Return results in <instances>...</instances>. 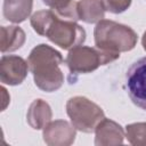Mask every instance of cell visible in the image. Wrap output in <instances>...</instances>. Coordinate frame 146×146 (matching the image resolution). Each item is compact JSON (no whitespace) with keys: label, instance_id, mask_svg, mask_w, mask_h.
<instances>
[{"label":"cell","instance_id":"6da1fadb","mask_svg":"<svg viewBox=\"0 0 146 146\" xmlns=\"http://www.w3.org/2000/svg\"><path fill=\"white\" fill-rule=\"evenodd\" d=\"M63 62L62 54L55 48L44 43L34 47L27 57V64L35 86L46 92L58 90L64 83V74L59 68Z\"/></svg>","mask_w":146,"mask_h":146},{"label":"cell","instance_id":"7a4b0ae2","mask_svg":"<svg viewBox=\"0 0 146 146\" xmlns=\"http://www.w3.org/2000/svg\"><path fill=\"white\" fill-rule=\"evenodd\" d=\"M94 38L97 48L115 54L132 50L138 40L131 27L108 19H102L96 24Z\"/></svg>","mask_w":146,"mask_h":146},{"label":"cell","instance_id":"3957f363","mask_svg":"<svg viewBox=\"0 0 146 146\" xmlns=\"http://www.w3.org/2000/svg\"><path fill=\"white\" fill-rule=\"evenodd\" d=\"M120 57V54L104 51L97 47L76 46L68 50L65 63L71 74H86L96 71L100 65H106Z\"/></svg>","mask_w":146,"mask_h":146},{"label":"cell","instance_id":"277c9868","mask_svg":"<svg viewBox=\"0 0 146 146\" xmlns=\"http://www.w3.org/2000/svg\"><path fill=\"white\" fill-rule=\"evenodd\" d=\"M66 113L76 130L90 133L105 117L104 111L96 103L83 96H74L66 103Z\"/></svg>","mask_w":146,"mask_h":146},{"label":"cell","instance_id":"5b68a950","mask_svg":"<svg viewBox=\"0 0 146 146\" xmlns=\"http://www.w3.org/2000/svg\"><path fill=\"white\" fill-rule=\"evenodd\" d=\"M55 13V11H54ZM56 46L70 50L86 41V31L73 21H66L55 15L52 23L46 32V35Z\"/></svg>","mask_w":146,"mask_h":146},{"label":"cell","instance_id":"8992f818","mask_svg":"<svg viewBox=\"0 0 146 146\" xmlns=\"http://www.w3.org/2000/svg\"><path fill=\"white\" fill-rule=\"evenodd\" d=\"M125 88L131 102L146 111V57L138 59L129 67Z\"/></svg>","mask_w":146,"mask_h":146},{"label":"cell","instance_id":"52a82bcc","mask_svg":"<svg viewBox=\"0 0 146 146\" xmlns=\"http://www.w3.org/2000/svg\"><path fill=\"white\" fill-rule=\"evenodd\" d=\"M27 60L15 55H3L0 59V81L2 84H21L29 72Z\"/></svg>","mask_w":146,"mask_h":146},{"label":"cell","instance_id":"ba28073f","mask_svg":"<svg viewBox=\"0 0 146 146\" xmlns=\"http://www.w3.org/2000/svg\"><path fill=\"white\" fill-rule=\"evenodd\" d=\"M76 136L75 127L65 120L50 121L42 131L43 141L49 146H70Z\"/></svg>","mask_w":146,"mask_h":146},{"label":"cell","instance_id":"9c48e42d","mask_svg":"<svg viewBox=\"0 0 146 146\" xmlns=\"http://www.w3.org/2000/svg\"><path fill=\"white\" fill-rule=\"evenodd\" d=\"M125 137L123 128L115 121L104 117L95 129V145L114 146L121 145Z\"/></svg>","mask_w":146,"mask_h":146},{"label":"cell","instance_id":"30bf717a","mask_svg":"<svg viewBox=\"0 0 146 146\" xmlns=\"http://www.w3.org/2000/svg\"><path fill=\"white\" fill-rule=\"evenodd\" d=\"M51 117L52 112L47 102L43 99H35L31 103L26 114V120L31 128L34 130L43 129L51 121Z\"/></svg>","mask_w":146,"mask_h":146},{"label":"cell","instance_id":"8fae6325","mask_svg":"<svg viewBox=\"0 0 146 146\" xmlns=\"http://www.w3.org/2000/svg\"><path fill=\"white\" fill-rule=\"evenodd\" d=\"M26 40L25 32L16 25L1 26L0 29V50L2 54L19 49Z\"/></svg>","mask_w":146,"mask_h":146},{"label":"cell","instance_id":"7c38bea8","mask_svg":"<svg viewBox=\"0 0 146 146\" xmlns=\"http://www.w3.org/2000/svg\"><path fill=\"white\" fill-rule=\"evenodd\" d=\"M33 0H3V17L11 23L24 22L32 13Z\"/></svg>","mask_w":146,"mask_h":146},{"label":"cell","instance_id":"4fadbf2b","mask_svg":"<svg viewBox=\"0 0 146 146\" xmlns=\"http://www.w3.org/2000/svg\"><path fill=\"white\" fill-rule=\"evenodd\" d=\"M79 19L84 23H98L105 17V7L102 0H79L76 2Z\"/></svg>","mask_w":146,"mask_h":146},{"label":"cell","instance_id":"5bb4252c","mask_svg":"<svg viewBox=\"0 0 146 146\" xmlns=\"http://www.w3.org/2000/svg\"><path fill=\"white\" fill-rule=\"evenodd\" d=\"M55 15L56 14L51 9L50 10H46V9L39 10L31 16V26L38 34L44 36L47 30L49 29L50 24L52 23V21L55 18Z\"/></svg>","mask_w":146,"mask_h":146},{"label":"cell","instance_id":"9a60e30c","mask_svg":"<svg viewBox=\"0 0 146 146\" xmlns=\"http://www.w3.org/2000/svg\"><path fill=\"white\" fill-rule=\"evenodd\" d=\"M125 137L133 146H146V122L128 124L125 127Z\"/></svg>","mask_w":146,"mask_h":146},{"label":"cell","instance_id":"2e32d148","mask_svg":"<svg viewBox=\"0 0 146 146\" xmlns=\"http://www.w3.org/2000/svg\"><path fill=\"white\" fill-rule=\"evenodd\" d=\"M102 2L105 10L113 14H121L130 7L132 0H102Z\"/></svg>","mask_w":146,"mask_h":146},{"label":"cell","instance_id":"e0dca14e","mask_svg":"<svg viewBox=\"0 0 146 146\" xmlns=\"http://www.w3.org/2000/svg\"><path fill=\"white\" fill-rule=\"evenodd\" d=\"M42 2L46 6L50 7L54 11H59L68 7L73 2V0H42Z\"/></svg>","mask_w":146,"mask_h":146},{"label":"cell","instance_id":"ac0fdd59","mask_svg":"<svg viewBox=\"0 0 146 146\" xmlns=\"http://www.w3.org/2000/svg\"><path fill=\"white\" fill-rule=\"evenodd\" d=\"M1 92H2V107H1V111H5L6 107H7V105H8L9 102H10V96L8 95L7 90H6L3 87L1 88Z\"/></svg>","mask_w":146,"mask_h":146},{"label":"cell","instance_id":"d6986e66","mask_svg":"<svg viewBox=\"0 0 146 146\" xmlns=\"http://www.w3.org/2000/svg\"><path fill=\"white\" fill-rule=\"evenodd\" d=\"M141 44H143L144 50L146 51V31H145L144 34H143V38H141Z\"/></svg>","mask_w":146,"mask_h":146}]
</instances>
